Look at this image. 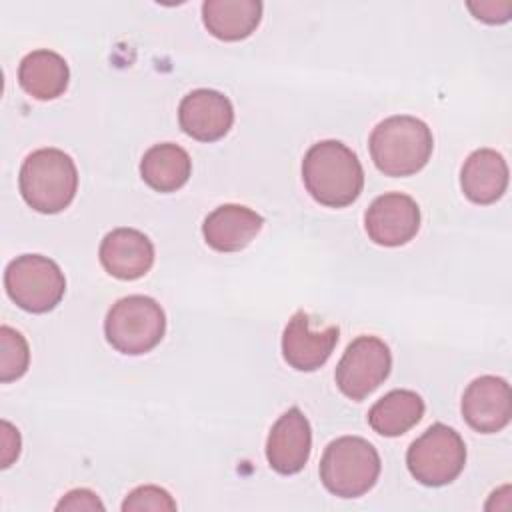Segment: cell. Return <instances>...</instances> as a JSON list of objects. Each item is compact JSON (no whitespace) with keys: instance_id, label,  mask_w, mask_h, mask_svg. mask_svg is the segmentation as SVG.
Listing matches in <instances>:
<instances>
[{"instance_id":"23","label":"cell","mask_w":512,"mask_h":512,"mask_svg":"<svg viewBox=\"0 0 512 512\" xmlns=\"http://www.w3.org/2000/svg\"><path fill=\"white\" fill-rule=\"evenodd\" d=\"M468 8L472 10L474 18L486 22V24H504L510 20L512 2L510 0H486V2H468Z\"/></svg>"},{"instance_id":"5","label":"cell","mask_w":512,"mask_h":512,"mask_svg":"<svg viewBox=\"0 0 512 512\" xmlns=\"http://www.w3.org/2000/svg\"><path fill=\"white\" fill-rule=\"evenodd\" d=\"M166 332L162 306L142 294L124 296L114 302L104 320L108 344L128 356H140L160 344Z\"/></svg>"},{"instance_id":"8","label":"cell","mask_w":512,"mask_h":512,"mask_svg":"<svg viewBox=\"0 0 512 512\" xmlns=\"http://www.w3.org/2000/svg\"><path fill=\"white\" fill-rule=\"evenodd\" d=\"M392 354L384 340L376 336L354 338L334 372L338 390L350 400H364L372 394L390 374Z\"/></svg>"},{"instance_id":"11","label":"cell","mask_w":512,"mask_h":512,"mask_svg":"<svg viewBox=\"0 0 512 512\" xmlns=\"http://www.w3.org/2000/svg\"><path fill=\"white\" fill-rule=\"evenodd\" d=\"M312 452V428L300 408L286 410L266 438V460L278 474H298Z\"/></svg>"},{"instance_id":"25","label":"cell","mask_w":512,"mask_h":512,"mask_svg":"<svg viewBox=\"0 0 512 512\" xmlns=\"http://www.w3.org/2000/svg\"><path fill=\"white\" fill-rule=\"evenodd\" d=\"M2 450H0V466L8 468L20 454V432L8 422L2 420Z\"/></svg>"},{"instance_id":"6","label":"cell","mask_w":512,"mask_h":512,"mask_svg":"<svg viewBox=\"0 0 512 512\" xmlns=\"http://www.w3.org/2000/svg\"><path fill=\"white\" fill-rule=\"evenodd\" d=\"M8 298L22 310L44 314L54 310L66 292V278L60 266L42 254H22L4 270Z\"/></svg>"},{"instance_id":"14","label":"cell","mask_w":512,"mask_h":512,"mask_svg":"<svg viewBox=\"0 0 512 512\" xmlns=\"http://www.w3.org/2000/svg\"><path fill=\"white\" fill-rule=\"evenodd\" d=\"M98 258L102 268L118 280H138L154 264L152 240L134 228H116L100 242Z\"/></svg>"},{"instance_id":"21","label":"cell","mask_w":512,"mask_h":512,"mask_svg":"<svg viewBox=\"0 0 512 512\" xmlns=\"http://www.w3.org/2000/svg\"><path fill=\"white\" fill-rule=\"evenodd\" d=\"M30 364V348L26 338L10 328H0V382L8 384L26 374Z\"/></svg>"},{"instance_id":"22","label":"cell","mask_w":512,"mask_h":512,"mask_svg":"<svg viewBox=\"0 0 512 512\" xmlns=\"http://www.w3.org/2000/svg\"><path fill=\"white\" fill-rule=\"evenodd\" d=\"M124 512H142V510H176L174 498L160 486L148 484V486H138L134 488L122 502Z\"/></svg>"},{"instance_id":"24","label":"cell","mask_w":512,"mask_h":512,"mask_svg":"<svg viewBox=\"0 0 512 512\" xmlns=\"http://www.w3.org/2000/svg\"><path fill=\"white\" fill-rule=\"evenodd\" d=\"M56 510H104V504L100 502V498L88 490V488H76L70 490L62 496V500L56 504Z\"/></svg>"},{"instance_id":"3","label":"cell","mask_w":512,"mask_h":512,"mask_svg":"<svg viewBox=\"0 0 512 512\" xmlns=\"http://www.w3.org/2000/svg\"><path fill=\"white\" fill-rule=\"evenodd\" d=\"M18 186L24 202L40 214H58L70 206L78 190L74 160L58 148H40L26 156Z\"/></svg>"},{"instance_id":"12","label":"cell","mask_w":512,"mask_h":512,"mask_svg":"<svg viewBox=\"0 0 512 512\" xmlns=\"http://www.w3.org/2000/svg\"><path fill=\"white\" fill-rule=\"evenodd\" d=\"M178 122L184 134L198 142H216L234 124V108L218 90L198 88L188 92L178 106Z\"/></svg>"},{"instance_id":"19","label":"cell","mask_w":512,"mask_h":512,"mask_svg":"<svg viewBox=\"0 0 512 512\" xmlns=\"http://www.w3.org/2000/svg\"><path fill=\"white\" fill-rule=\"evenodd\" d=\"M192 174V160L188 152L172 142L154 144L140 162L142 180L156 192L168 194L182 188Z\"/></svg>"},{"instance_id":"13","label":"cell","mask_w":512,"mask_h":512,"mask_svg":"<svg viewBox=\"0 0 512 512\" xmlns=\"http://www.w3.org/2000/svg\"><path fill=\"white\" fill-rule=\"evenodd\" d=\"M338 326L314 330L306 312H296L282 334V356L298 372H314L326 364L338 344Z\"/></svg>"},{"instance_id":"16","label":"cell","mask_w":512,"mask_h":512,"mask_svg":"<svg viewBox=\"0 0 512 512\" xmlns=\"http://www.w3.org/2000/svg\"><path fill=\"white\" fill-rule=\"evenodd\" d=\"M460 186L464 196L474 204H494L508 188V164L492 148L474 150L462 164Z\"/></svg>"},{"instance_id":"18","label":"cell","mask_w":512,"mask_h":512,"mask_svg":"<svg viewBox=\"0 0 512 512\" xmlns=\"http://www.w3.org/2000/svg\"><path fill=\"white\" fill-rule=\"evenodd\" d=\"M70 70L66 60L54 50H34L18 66V84L36 100H54L68 88Z\"/></svg>"},{"instance_id":"1","label":"cell","mask_w":512,"mask_h":512,"mask_svg":"<svg viewBox=\"0 0 512 512\" xmlns=\"http://www.w3.org/2000/svg\"><path fill=\"white\" fill-rule=\"evenodd\" d=\"M302 180L318 204L344 208L360 196L364 170L358 156L346 144L340 140H322L312 144L304 154Z\"/></svg>"},{"instance_id":"4","label":"cell","mask_w":512,"mask_h":512,"mask_svg":"<svg viewBox=\"0 0 512 512\" xmlns=\"http://www.w3.org/2000/svg\"><path fill=\"white\" fill-rule=\"evenodd\" d=\"M378 450L360 436L332 440L320 460V480L338 498H358L374 488L380 476Z\"/></svg>"},{"instance_id":"17","label":"cell","mask_w":512,"mask_h":512,"mask_svg":"<svg viewBox=\"0 0 512 512\" xmlns=\"http://www.w3.org/2000/svg\"><path fill=\"white\" fill-rule=\"evenodd\" d=\"M262 20L260 0H206L202 22L206 30L224 42L248 38Z\"/></svg>"},{"instance_id":"20","label":"cell","mask_w":512,"mask_h":512,"mask_svg":"<svg viewBox=\"0 0 512 512\" xmlns=\"http://www.w3.org/2000/svg\"><path fill=\"white\" fill-rule=\"evenodd\" d=\"M424 400L414 390H392L368 410L370 428L386 438L406 434L424 416Z\"/></svg>"},{"instance_id":"10","label":"cell","mask_w":512,"mask_h":512,"mask_svg":"<svg viewBox=\"0 0 512 512\" xmlns=\"http://www.w3.org/2000/svg\"><path fill=\"white\" fill-rule=\"evenodd\" d=\"M466 424L480 434H494L512 416L510 384L500 376H480L468 384L460 404Z\"/></svg>"},{"instance_id":"7","label":"cell","mask_w":512,"mask_h":512,"mask_svg":"<svg viewBox=\"0 0 512 512\" xmlns=\"http://www.w3.org/2000/svg\"><path fill=\"white\" fill-rule=\"evenodd\" d=\"M464 464L466 444L462 436L442 422L432 424L406 452V466L412 478L430 488L446 486L456 480Z\"/></svg>"},{"instance_id":"9","label":"cell","mask_w":512,"mask_h":512,"mask_svg":"<svg viewBox=\"0 0 512 512\" xmlns=\"http://www.w3.org/2000/svg\"><path fill=\"white\" fill-rule=\"evenodd\" d=\"M364 228L368 238L378 246H404L420 230V208L408 194H382L368 206Z\"/></svg>"},{"instance_id":"15","label":"cell","mask_w":512,"mask_h":512,"mask_svg":"<svg viewBox=\"0 0 512 512\" xmlns=\"http://www.w3.org/2000/svg\"><path fill=\"white\" fill-rule=\"evenodd\" d=\"M262 224L264 218L252 208L242 204H222L204 218L202 236L216 252H238L256 238Z\"/></svg>"},{"instance_id":"2","label":"cell","mask_w":512,"mask_h":512,"mask_svg":"<svg viewBox=\"0 0 512 512\" xmlns=\"http://www.w3.org/2000/svg\"><path fill=\"white\" fill-rule=\"evenodd\" d=\"M374 166L386 176H412L420 172L434 150L432 130L416 116L384 118L368 140Z\"/></svg>"}]
</instances>
